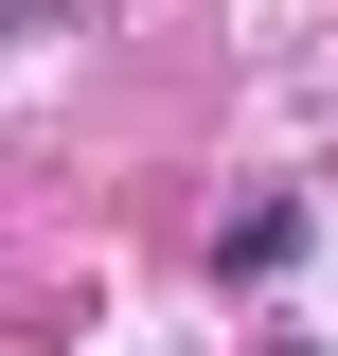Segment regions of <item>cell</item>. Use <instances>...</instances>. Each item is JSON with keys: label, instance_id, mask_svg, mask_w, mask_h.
<instances>
[{"label": "cell", "instance_id": "cell-1", "mask_svg": "<svg viewBox=\"0 0 338 356\" xmlns=\"http://www.w3.org/2000/svg\"><path fill=\"white\" fill-rule=\"evenodd\" d=\"M285 250H303V196H250V214L214 232V267H285Z\"/></svg>", "mask_w": 338, "mask_h": 356}, {"label": "cell", "instance_id": "cell-2", "mask_svg": "<svg viewBox=\"0 0 338 356\" xmlns=\"http://www.w3.org/2000/svg\"><path fill=\"white\" fill-rule=\"evenodd\" d=\"M267 356H321V339H267Z\"/></svg>", "mask_w": 338, "mask_h": 356}]
</instances>
